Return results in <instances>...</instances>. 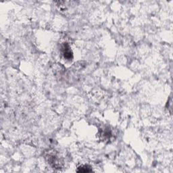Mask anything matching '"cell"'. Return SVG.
Here are the masks:
<instances>
[{"mask_svg": "<svg viewBox=\"0 0 173 173\" xmlns=\"http://www.w3.org/2000/svg\"><path fill=\"white\" fill-rule=\"evenodd\" d=\"M62 52L65 58L70 60L72 58V52L70 49V46L67 43H65L62 47Z\"/></svg>", "mask_w": 173, "mask_h": 173, "instance_id": "1", "label": "cell"}, {"mask_svg": "<svg viewBox=\"0 0 173 173\" xmlns=\"http://www.w3.org/2000/svg\"><path fill=\"white\" fill-rule=\"evenodd\" d=\"M77 171L78 172H92L93 170L89 165H81L79 167H78Z\"/></svg>", "mask_w": 173, "mask_h": 173, "instance_id": "2", "label": "cell"}]
</instances>
